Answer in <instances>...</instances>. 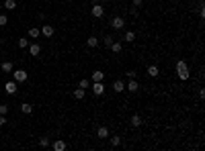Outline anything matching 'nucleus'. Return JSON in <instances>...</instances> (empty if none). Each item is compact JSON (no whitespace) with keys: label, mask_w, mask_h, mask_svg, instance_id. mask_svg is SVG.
<instances>
[{"label":"nucleus","mask_w":205,"mask_h":151,"mask_svg":"<svg viewBox=\"0 0 205 151\" xmlns=\"http://www.w3.org/2000/svg\"><path fill=\"white\" fill-rule=\"evenodd\" d=\"M176 76H179V80H183V82H187V80L191 78L189 65H187V61H183V59H179V61H176Z\"/></svg>","instance_id":"nucleus-1"},{"label":"nucleus","mask_w":205,"mask_h":151,"mask_svg":"<svg viewBox=\"0 0 205 151\" xmlns=\"http://www.w3.org/2000/svg\"><path fill=\"white\" fill-rule=\"evenodd\" d=\"M12 80H15L17 84H19V82H27V80H29V73L25 72V69H12Z\"/></svg>","instance_id":"nucleus-2"},{"label":"nucleus","mask_w":205,"mask_h":151,"mask_svg":"<svg viewBox=\"0 0 205 151\" xmlns=\"http://www.w3.org/2000/svg\"><path fill=\"white\" fill-rule=\"evenodd\" d=\"M90 12H93V16H94V19H102V16H105V6H101V4L97 2V4H93Z\"/></svg>","instance_id":"nucleus-3"},{"label":"nucleus","mask_w":205,"mask_h":151,"mask_svg":"<svg viewBox=\"0 0 205 151\" xmlns=\"http://www.w3.org/2000/svg\"><path fill=\"white\" fill-rule=\"evenodd\" d=\"M111 27L115 31L123 29V27H125V19H123V16H113V19H111Z\"/></svg>","instance_id":"nucleus-4"},{"label":"nucleus","mask_w":205,"mask_h":151,"mask_svg":"<svg viewBox=\"0 0 205 151\" xmlns=\"http://www.w3.org/2000/svg\"><path fill=\"white\" fill-rule=\"evenodd\" d=\"M17 90H19V86H17L15 80H10V82H6V84H4V92H6V94H10V96H12V94H17Z\"/></svg>","instance_id":"nucleus-5"},{"label":"nucleus","mask_w":205,"mask_h":151,"mask_svg":"<svg viewBox=\"0 0 205 151\" xmlns=\"http://www.w3.org/2000/svg\"><path fill=\"white\" fill-rule=\"evenodd\" d=\"M93 92H94V96H102V94H105V84L102 82H93Z\"/></svg>","instance_id":"nucleus-6"},{"label":"nucleus","mask_w":205,"mask_h":151,"mask_svg":"<svg viewBox=\"0 0 205 151\" xmlns=\"http://www.w3.org/2000/svg\"><path fill=\"white\" fill-rule=\"evenodd\" d=\"M39 31H41V35H43V37H54V33H55V29L51 27V24H43Z\"/></svg>","instance_id":"nucleus-7"},{"label":"nucleus","mask_w":205,"mask_h":151,"mask_svg":"<svg viewBox=\"0 0 205 151\" xmlns=\"http://www.w3.org/2000/svg\"><path fill=\"white\" fill-rule=\"evenodd\" d=\"M123 90H125V82H123V80H115V82H113V92L121 94Z\"/></svg>","instance_id":"nucleus-8"},{"label":"nucleus","mask_w":205,"mask_h":151,"mask_svg":"<svg viewBox=\"0 0 205 151\" xmlns=\"http://www.w3.org/2000/svg\"><path fill=\"white\" fill-rule=\"evenodd\" d=\"M125 88H127V90H129V92H137V90H140V84H137L136 80L131 78V80H129V82H127V86H125Z\"/></svg>","instance_id":"nucleus-9"},{"label":"nucleus","mask_w":205,"mask_h":151,"mask_svg":"<svg viewBox=\"0 0 205 151\" xmlns=\"http://www.w3.org/2000/svg\"><path fill=\"white\" fill-rule=\"evenodd\" d=\"M0 72L12 73V61H2V65H0Z\"/></svg>","instance_id":"nucleus-10"},{"label":"nucleus","mask_w":205,"mask_h":151,"mask_svg":"<svg viewBox=\"0 0 205 151\" xmlns=\"http://www.w3.org/2000/svg\"><path fill=\"white\" fill-rule=\"evenodd\" d=\"M29 53L33 55V57H37V55L41 53V45H37V43H33V45H29Z\"/></svg>","instance_id":"nucleus-11"},{"label":"nucleus","mask_w":205,"mask_h":151,"mask_svg":"<svg viewBox=\"0 0 205 151\" xmlns=\"http://www.w3.org/2000/svg\"><path fill=\"white\" fill-rule=\"evenodd\" d=\"M97 137H98V139H107V137H109V129L107 127H98L97 129Z\"/></svg>","instance_id":"nucleus-12"},{"label":"nucleus","mask_w":205,"mask_h":151,"mask_svg":"<svg viewBox=\"0 0 205 151\" xmlns=\"http://www.w3.org/2000/svg\"><path fill=\"white\" fill-rule=\"evenodd\" d=\"M148 76H150V78H158V76H160L158 65H150V68H148Z\"/></svg>","instance_id":"nucleus-13"},{"label":"nucleus","mask_w":205,"mask_h":151,"mask_svg":"<svg viewBox=\"0 0 205 151\" xmlns=\"http://www.w3.org/2000/svg\"><path fill=\"white\" fill-rule=\"evenodd\" d=\"M21 112H23V114H31V112H33V104L23 102V104H21Z\"/></svg>","instance_id":"nucleus-14"},{"label":"nucleus","mask_w":205,"mask_h":151,"mask_svg":"<svg viewBox=\"0 0 205 151\" xmlns=\"http://www.w3.org/2000/svg\"><path fill=\"white\" fill-rule=\"evenodd\" d=\"M84 96H86V90H84V88H76V90H74V98H76V100H82Z\"/></svg>","instance_id":"nucleus-15"},{"label":"nucleus","mask_w":205,"mask_h":151,"mask_svg":"<svg viewBox=\"0 0 205 151\" xmlns=\"http://www.w3.org/2000/svg\"><path fill=\"white\" fill-rule=\"evenodd\" d=\"M109 49H111L113 53H121L123 45H121V43H117V41H113V43H111V47H109Z\"/></svg>","instance_id":"nucleus-16"},{"label":"nucleus","mask_w":205,"mask_h":151,"mask_svg":"<svg viewBox=\"0 0 205 151\" xmlns=\"http://www.w3.org/2000/svg\"><path fill=\"white\" fill-rule=\"evenodd\" d=\"M102 80H105V73L102 72H98V69L93 72V82H102Z\"/></svg>","instance_id":"nucleus-17"},{"label":"nucleus","mask_w":205,"mask_h":151,"mask_svg":"<svg viewBox=\"0 0 205 151\" xmlns=\"http://www.w3.org/2000/svg\"><path fill=\"white\" fill-rule=\"evenodd\" d=\"M142 117H140V114H133V117H131V125H133V127H142Z\"/></svg>","instance_id":"nucleus-18"},{"label":"nucleus","mask_w":205,"mask_h":151,"mask_svg":"<svg viewBox=\"0 0 205 151\" xmlns=\"http://www.w3.org/2000/svg\"><path fill=\"white\" fill-rule=\"evenodd\" d=\"M39 35H41V31L37 29V27H31V29H29V37H31V39H37Z\"/></svg>","instance_id":"nucleus-19"},{"label":"nucleus","mask_w":205,"mask_h":151,"mask_svg":"<svg viewBox=\"0 0 205 151\" xmlns=\"http://www.w3.org/2000/svg\"><path fill=\"white\" fill-rule=\"evenodd\" d=\"M54 149H55V151H64V149H66V143H64L62 139H58V141L54 143Z\"/></svg>","instance_id":"nucleus-20"},{"label":"nucleus","mask_w":205,"mask_h":151,"mask_svg":"<svg viewBox=\"0 0 205 151\" xmlns=\"http://www.w3.org/2000/svg\"><path fill=\"white\" fill-rule=\"evenodd\" d=\"M4 8L6 10H15L17 8V2H15V0H4Z\"/></svg>","instance_id":"nucleus-21"},{"label":"nucleus","mask_w":205,"mask_h":151,"mask_svg":"<svg viewBox=\"0 0 205 151\" xmlns=\"http://www.w3.org/2000/svg\"><path fill=\"white\" fill-rule=\"evenodd\" d=\"M86 45H88V47H97V45H98V39L93 35V37H88V39H86Z\"/></svg>","instance_id":"nucleus-22"},{"label":"nucleus","mask_w":205,"mask_h":151,"mask_svg":"<svg viewBox=\"0 0 205 151\" xmlns=\"http://www.w3.org/2000/svg\"><path fill=\"white\" fill-rule=\"evenodd\" d=\"M123 39H125L127 43H131V41H136V33H133V31H127V33H125V37H123Z\"/></svg>","instance_id":"nucleus-23"},{"label":"nucleus","mask_w":205,"mask_h":151,"mask_svg":"<svg viewBox=\"0 0 205 151\" xmlns=\"http://www.w3.org/2000/svg\"><path fill=\"white\" fill-rule=\"evenodd\" d=\"M19 47L21 49H27V47H29V39H25V37H23V39H19Z\"/></svg>","instance_id":"nucleus-24"},{"label":"nucleus","mask_w":205,"mask_h":151,"mask_svg":"<svg viewBox=\"0 0 205 151\" xmlns=\"http://www.w3.org/2000/svg\"><path fill=\"white\" fill-rule=\"evenodd\" d=\"M111 145L119 147V145H121V137H111Z\"/></svg>","instance_id":"nucleus-25"},{"label":"nucleus","mask_w":205,"mask_h":151,"mask_svg":"<svg viewBox=\"0 0 205 151\" xmlns=\"http://www.w3.org/2000/svg\"><path fill=\"white\" fill-rule=\"evenodd\" d=\"M78 88H84V90H86V88H90V82H88V80H80Z\"/></svg>","instance_id":"nucleus-26"},{"label":"nucleus","mask_w":205,"mask_h":151,"mask_svg":"<svg viewBox=\"0 0 205 151\" xmlns=\"http://www.w3.org/2000/svg\"><path fill=\"white\" fill-rule=\"evenodd\" d=\"M39 145L41 147H47L49 145V139H47V137H41V139H39Z\"/></svg>","instance_id":"nucleus-27"},{"label":"nucleus","mask_w":205,"mask_h":151,"mask_svg":"<svg viewBox=\"0 0 205 151\" xmlns=\"http://www.w3.org/2000/svg\"><path fill=\"white\" fill-rule=\"evenodd\" d=\"M6 23H8V16H6V15H0V27H4Z\"/></svg>","instance_id":"nucleus-28"},{"label":"nucleus","mask_w":205,"mask_h":151,"mask_svg":"<svg viewBox=\"0 0 205 151\" xmlns=\"http://www.w3.org/2000/svg\"><path fill=\"white\" fill-rule=\"evenodd\" d=\"M102 43L107 45V47H111V43H113V37H111V35H109V37H105V41H102Z\"/></svg>","instance_id":"nucleus-29"},{"label":"nucleus","mask_w":205,"mask_h":151,"mask_svg":"<svg viewBox=\"0 0 205 151\" xmlns=\"http://www.w3.org/2000/svg\"><path fill=\"white\" fill-rule=\"evenodd\" d=\"M6 112H8V106L6 104H0V114H6Z\"/></svg>","instance_id":"nucleus-30"},{"label":"nucleus","mask_w":205,"mask_h":151,"mask_svg":"<svg viewBox=\"0 0 205 151\" xmlns=\"http://www.w3.org/2000/svg\"><path fill=\"white\" fill-rule=\"evenodd\" d=\"M199 16H201V19H203V16H205V8H203V2H201V4H199Z\"/></svg>","instance_id":"nucleus-31"},{"label":"nucleus","mask_w":205,"mask_h":151,"mask_svg":"<svg viewBox=\"0 0 205 151\" xmlns=\"http://www.w3.org/2000/svg\"><path fill=\"white\" fill-rule=\"evenodd\" d=\"M4 125H6V117H4V114H0V127H4Z\"/></svg>","instance_id":"nucleus-32"},{"label":"nucleus","mask_w":205,"mask_h":151,"mask_svg":"<svg viewBox=\"0 0 205 151\" xmlns=\"http://www.w3.org/2000/svg\"><path fill=\"white\" fill-rule=\"evenodd\" d=\"M142 4H144V0H133V6H136V8H140Z\"/></svg>","instance_id":"nucleus-33"}]
</instances>
